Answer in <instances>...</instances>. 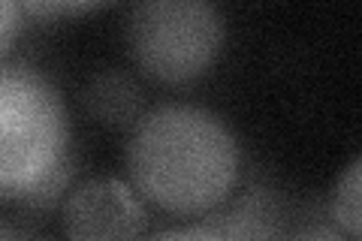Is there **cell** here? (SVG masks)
Masks as SVG:
<instances>
[{"instance_id": "6da1fadb", "label": "cell", "mask_w": 362, "mask_h": 241, "mask_svg": "<svg viewBox=\"0 0 362 241\" xmlns=\"http://www.w3.org/2000/svg\"><path fill=\"white\" fill-rule=\"evenodd\" d=\"M239 142L221 114L166 102L133 124L127 172L133 190L173 214H206L239 181Z\"/></svg>"}, {"instance_id": "7a4b0ae2", "label": "cell", "mask_w": 362, "mask_h": 241, "mask_svg": "<svg viewBox=\"0 0 362 241\" xmlns=\"http://www.w3.org/2000/svg\"><path fill=\"white\" fill-rule=\"evenodd\" d=\"M70 172V124L58 88L30 66H0V202L45 208Z\"/></svg>"}, {"instance_id": "ba28073f", "label": "cell", "mask_w": 362, "mask_h": 241, "mask_svg": "<svg viewBox=\"0 0 362 241\" xmlns=\"http://www.w3.org/2000/svg\"><path fill=\"white\" fill-rule=\"evenodd\" d=\"M103 4H97V0H66V4H25L21 6V13L28 16H78V13H90V9H100Z\"/></svg>"}, {"instance_id": "5b68a950", "label": "cell", "mask_w": 362, "mask_h": 241, "mask_svg": "<svg viewBox=\"0 0 362 241\" xmlns=\"http://www.w3.org/2000/svg\"><path fill=\"white\" fill-rule=\"evenodd\" d=\"M85 109L106 127H133L145 114V97L136 78L124 70H100L88 78L82 90Z\"/></svg>"}, {"instance_id": "7c38bea8", "label": "cell", "mask_w": 362, "mask_h": 241, "mask_svg": "<svg viewBox=\"0 0 362 241\" xmlns=\"http://www.w3.org/2000/svg\"><path fill=\"white\" fill-rule=\"evenodd\" d=\"M296 241H335L329 235H305V238H296Z\"/></svg>"}, {"instance_id": "277c9868", "label": "cell", "mask_w": 362, "mask_h": 241, "mask_svg": "<svg viewBox=\"0 0 362 241\" xmlns=\"http://www.w3.org/2000/svg\"><path fill=\"white\" fill-rule=\"evenodd\" d=\"M61 223L70 241H142L148 211L133 184L106 175L66 190Z\"/></svg>"}, {"instance_id": "9c48e42d", "label": "cell", "mask_w": 362, "mask_h": 241, "mask_svg": "<svg viewBox=\"0 0 362 241\" xmlns=\"http://www.w3.org/2000/svg\"><path fill=\"white\" fill-rule=\"evenodd\" d=\"M18 28H21V6L13 4V0H0V61L13 49Z\"/></svg>"}, {"instance_id": "8992f818", "label": "cell", "mask_w": 362, "mask_h": 241, "mask_svg": "<svg viewBox=\"0 0 362 241\" xmlns=\"http://www.w3.org/2000/svg\"><path fill=\"white\" fill-rule=\"evenodd\" d=\"M221 241H272L275 238V211L263 193H251L235 202L218 223H206Z\"/></svg>"}, {"instance_id": "30bf717a", "label": "cell", "mask_w": 362, "mask_h": 241, "mask_svg": "<svg viewBox=\"0 0 362 241\" xmlns=\"http://www.w3.org/2000/svg\"><path fill=\"white\" fill-rule=\"evenodd\" d=\"M154 241H221V238L209 233L206 226H194V229H173V233L157 235Z\"/></svg>"}, {"instance_id": "8fae6325", "label": "cell", "mask_w": 362, "mask_h": 241, "mask_svg": "<svg viewBox=\"0 0 362 241\" xmlns=\"http://www.w3.org/2000/svg\"><path fill=\"white\" fill-rule=\"evenodd\" d=\"M0 241H25V238L16 235L13 229H4V226H0Z\"/></svg>"}, {"instance_id": "52a82bcc", "label": "cell", "mask_w": 362, "mask_h": 241, "mask_svg": "<svg viewBox=\"0 0 362 241\" xmlns=\"http://www.w3.org/2000/svg\"><path fill=\"white\" fill-rule=\"evenodd\" d=\"M362 160L354 157L350 166L344 169V175L338 178V184L332 190V202H329V211L335 217L338 229L350 238V241H359V196H362Z\"/></svg>"}, {"instance_id": "3957f363", "label": "cell", "mask_w": 362, "mask_h": 241, "mask_svg": "<svg viewBox=\"0 0 362 241\" xmlns=\"http://www.w3.org/2000/svg\"><path fill=\"white\" fill-rule=\"evenodd\" d=\"M226 25L206 0H148L127 18V45L136 66L163 85L194 82L218 61Z\"/></svg>"}]
</instances>
